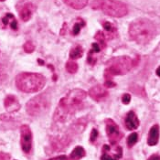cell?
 <instances>
[{
  "label": "cell",
  "mask_w": 160,
  "mask_h": 160,
  "mask_svg": "<svg viewBox=\"0 0 160 160\" xmlns=\"http://www.w3.org/2000/svg\"><path fill=\"white\" fill-rule=\"evenodd\" d=\"M87 93L82 89H73L70 91L65 97L61 99L57 110L55 111L54 119L59 122H64L67 117L73 114L82 105Z\"/></svg>",
  "instance_id": "6da1fadb"
},
{
  "label": "cell",
  "mask_w": 160,
  "mask_h": 160,
  "mask_svg": "<svg viewBox=\"0 0 160 160\" xmlns=\"http://www.w3.org/2000/svg\"><path fill=\"white\" fill-rule=\"evenodd\" d=\"M157 34L155 24L147 18H139L129 26V36L136 43L145 45L150 42Z\"/></svg>",
  "instance_id": "7a4b0ae2"
},
{
  "label": "cell",
  "mask_w": 160,
  "mask_h": 160,
  "mask_svg": "<svg viewBox=\"0 0 160 160\" xmlns=\"http://www.w3.org/2000/svg\"><path fill=\"white\" fill-rule=\"evenodd\" d=\"M46 83V79L43 75L32 72H22L16 78V85L23 92H36L40 91Z\"/></svg>",
  "instance_id": "3957f363"
},
{
  "label": "cell",
  "mask_w": 160,
  "mask_h": 160,
  "mask_svg": "<svg viewBox=\"0 0 160 160\" xmlns=\"http://www.w3.org/2000/svg\"><path fill=\"white\" fill-rule=\"evenodd\" d=\"M135 64H136L135 62L127 56L112 58L106 62L104 77L106 81H108V80H112V76L123 75L127 73Z\"/></svg>",
  "instance_id": "277c9868"
},
{
  "label": "cell",
  "mask_w": 160,
  "mask_h": 160,
  "mask_svg": "<svg viewBox=\"0 0 160 160\" xmlns=\"http://www.w3.org/2000/svg\"><path fill=\"white\" fill-rule=\"evenodd\" d=\"M92 8L96 10L101 9L104 14L113 18H122L128 12L125 4L118 0H94Z\"/></svg>",
  "instance_id": "5b68a950"
},
{
  "label": "cell",
  "mask_w": 160,
  "mask_h": 160,
  "mask_svg": "<svg viewBox=\"0 0 160 160\" xmlns=\"http://www.w3.org/2000/svg\"><path fill=\"white\" fill-rule=\"evenodd\" d=\"M49 105L50 102L48 93H42L28 101L26 105V109L29 115L38 116L48 111Z\"/></svg>",
  "instance_id": "8992f818"
},
{
  "label": "cell",
  "mask_w": 160,
  "mask_h": 160,
  "mask_svg": "<svg viewBox=\"0 0 160 160\" xmlns=\"http://www.w3.org/2000/svg\"><path fill=\"white\" fill-rule=\"evenodd\" d=\"M105 125H106V127H105L106 135L108 136L109 142L112 145L114 146L123 137V135L121 134V132L119 130V126L112 119H106L105 120Z\"/></svg>",
  "instance_id": "52a82bcc"
},
{
  "label": "cell",
  "mask_w": 160,
  "mask_h": 160,
  "mask_svg": "<svg viewBox=\"0 0 160 160\" xmlns=\"http://www.w3.org/2000/svg\"><path fill=\"white\" fill-rule=\"evenodd\" d=\"M20 144L26 154H28L32 148V133L28 125L24 124L20 127Z\"/></svg>",
  "instance_id": "ba28073f"
},
{
  "label": "cell",
  "mask_w": 160,
  "mask_h": 160,
  "mask_svg": "<svg viewBox=\"0 0 160 160\" xmlns=\"http://www.w3.org/2000/svg\"><path fill=\"white\" fill-rule=\"evenodd\" d=\"M123 156V149L121 147L116 146L112 150L110 146L104 145L102 148V155L101 160H119Z\"/></svg>",
  "instance_id": "9c48e42d"
},
{
  "label": "cell",
  "mask_w": 160,
  "mask_h": 160,
  "mask_svg": "<svg viewBox=\"0 0 160 160\" xmlns=\"http://www.w3.org/2000/svg\"><path fill=\"white\" fill-rule=\"evenodd\" d=\"M89 95L91 96V98H92L96 102H100L103 99H105L108 95L107 91L101 85H96V86L92 87L90 89L89 91Z\"/></svg>",
  "instance_id": "30bf717a"
},
{
  "label": "cell",
  "mask_w": 160,
  "mask_h": 160,
  "mask_svg": "<svg viewBox=\"0 0 160 160\" xmlns=\"http://www.w3.org/2000/svg\"><path fill=\"white\" fill-rule=\"evenodd\" d=\"M124 123H125V126L128 130H136L138 128L139 126V120L136 116V114L135 113V112L130 111L127 114H126V117H125V120H124Z\"/></svg>",
  "instance_id": "8fae6325"
},
{
  "label": "cell",
  "mask_w": 160,
  "mask_h": 160,
  "mask_svg": "<svg viewBox=\"0 0 160 160\" xmlns=\"http://www.w3.org/2000/svg\"><path fill=\"white\" fill-rule=\"evenodd\" d=\"M158 140H159V125L155 124L150 128L149 133H148V146H150V147L156 146L158 143Z\"/></svg>",
  "instance_id": "7c38bea8"
},
{
  "label": "cell",
  "mask_w": 160,
  "mask_h": 160,
  "mask_svg": "<svg viewBox=\"0 0 160 160\" xmlns=\"http://www.w3.org/2000/svg\"><path fill=\"white\" fill-rule=\"evenodd\" d=\"M4 105L8 112H16L19 110V108H20V104H19L18 99L14 95H8L5 99Z\"/></svg>",
  "instance_id": "4fadbf2b"
},
{
  "label": "cell",
  "mask_w": 160,
  "mask_h": 160,
  "mask_svg": "<svg viewBox=\"0 0 160 160\" xmlns=\"http://www.w3.org/2000/svg\"><path fill=\"white\" fill-rule=\"evenodd\" d=\"M34 6L31 3H27L21 8L20 11H19V16L20 18L23 21H28L30 19V18L32 17V14L34 12Z\"/></svg>",
  "instance_id": "5bb4252c"
},
{
  "label": "cell",
  "mask_w": 160,
  "mask_h": 160,
  "mask_svg": "<svg viewBox=\"0 0 160 160\" xmlns=\"http://www.w3.org/2000/svg\"><path fill=\"white\" fill-rule=\"evenodd\" d=\"M66 5L74 9H82L88 3V0H62Z\"/></svg>",
  "instance_id": "9a60e30c"
},
{
  "label": "cell",
  "mask_w": 160,
  "mask_h": 160,
  "mask_svg": "<svg viewBox=\"0 0 160 160\" xmlns=\"http://www.w3.org/2000/svg\"><path fill=\"white\" fill-rule=\"evenodd\" d=\"M102 27H103V28H104V30L106 32V34H104L106 39H111L115 36L116 28H114V26L112 23L108 22V21H104V22H102Z\"/></svg>",
  "instance_id": "2e32d148"
},
{
  "label": "cell",
  "mask_w": 160,
  "mask_h": 160,
  "mask_svg": "<svg viewBox=\"0 0 160 160\" xmlns=\"http://www.w3.org/2000/svg\"><path fill=\"white\" fill-rule=\"evenodd\" d=\"M86 153L85 150L82 147H76L72 150V152L71 153L69 159L70 160H80L81 158H82L83 157H85Z\"/></svg>",
  "instance_id": "e0dca14e"
},
{
  "label": "cell",
  "mask_w": 160,
  "mask_h": 160,
  "mask_svg": "<svg viewBox=\"0 0 160 160\" xmlns=\"http://www.w3.org/2000/svg\"><path fill=\"white\" fill-rule=\"evenodd\" d=\"M2 22H3V24L5 25V26H7V25H10V28L14 29V30H17L18 29V22H17V20H16V18H15V17L13 16L12 14H9V13H8L3 18H2Z\"/></svg>",
  "instance_id": "ac0fdd59"
},
{
  "label": "cell",
  "mask_w": 160,
  "mask_h": 160,
  "mask_svg": "<svg viewBox=\"0 0 160 160\" xmlns=\"http://www.w3.org/2000/svg\"><path fill=\"white\" fill-rule=\"evenodd\" d=\"M82 55H83V49L82 48V46H80V45H77V46L73 47L70 51V58L72 60L80 59L82 57Z\"/></svg>",
  "instance_id": "d6986e66"
},
{
  "label": "cell",
  "mask_w": 160,
  "mask_h": 160,
  "mask_svg": "<svg viewBox=\"0 0 160 160\" xmlns=\"http://www.w3.org/2000/svg\"><path fill=\"white\" fill-rule=\"evenodd\" d=\"M94 38L97 40V43L99 44L101 49H103L106 47V38L102 31H98L94 36Z\"/></svg>",
  "instance_id": "ffe728a7"
},
{
  "label": "cell",
  "mask_w": 160,
  "mask_h": 160,
  "mask_svg": "<svg viewBox=\"0 0 160 160\" xmlns=\"http://www.w3.org/2000/svg\"><path fill=\"white\" fill-rule=\"evenodd\" d=\"M85 26V22L82 19V18H78V21L74 24L73 28H72V35L76 36L80 33L82 28H83Z\"/></svg>",
  "instance_id": "44dd1931"
},
{
  "label": "cell",
  "mask_w": 160,
  "mask_h": 160,
  "mask_svg": "<svg viewBox=\"0 0 160 160\" xmlns=\"http://www.w3.org/2000/svg\"><path fill=\"white\" fill-rule=\"evenodd\" d=\"M138 141V135L137 133H132L130 136L127 137V147L128 148H133L136 144V142Z\"/></svg>",
  "instance_id": "7402d4cb"
},
{
  "label": "cell",
  "mask_w": 160,
  "mask_h": 160,
  "mask_svg": "<svg viewBox=\"0 0 160 160\" xmlns=\"http://www.w3.org/2000/svg\"><path fill=\"white\" fill-rule=\"evenodd\" d=\"M66 70L70 73H75L78 71V64L75 62L70 61V62H67V64H66Z\"/></svg>",
  "instance_id": "603a6c76"
},
{
  "label": "cell",
  "mask_w": 160,
  "mask_h": 160,
  "mask_svg": "<svg viewBox=\"0 0 160 160\" xmlns=\"http://www.w3.org/2000/svg\"><path fill=\"white\" fill-rule=\"evenodd\" d=\"M23 49H24L25 52H27V53H31V52L34 51L35 46L33 45V43H32L31 41H27L24 44V46H23Z\"/></svg>",
  "instance_id": "cb8c5ba5"
},
{
  "label": "cell",
  "mask_w": 160,
  "mask_h": 160,
  "mask_svg": "<svg viewBox=\"0 0 160 160\" xmlns=\"http://www.w3.org/2000/svg\"><path fill=\"white\" fill-rule=\"evenodd\" d=\"M93 51L91 49L90 50V52H89V54H88V59H87V62L90 64V65H94L95 63H96V58L93 56Z\"/></svg>",
  "instance_id": "d4e9b609"
},
{
  "label": "cell",
  "mask_w": 160,
  "mask_h": 160,
  "mask_svg": "<svg viewBox=\"0 0 160 160\" xmlns=\"http://www.w3.org/2000/svg\"><path fill=\"white\" fill-rule=\"evenodd\" d=\"M98 131L95 129V128H93L92 130V132H91V136H90V141H91V143H94L95 142V140L97 139V137H98Z\"/></svg>",
  "instance_id": "484cf974"
},
{
  "label": "cell",
  "mask_w": 160,
  "mask_h": 160,
  "mask_svg": "<svg viewBox=\"0 0 160 160\" xmlns=\"http://www.w3.org/2000/svg\"><path fill=\"white\" fill-rule=\"evenodd\" d=\"M130 101H131V96H130V94H128V93L123 94V97H122V102H123V104H128V103L130 102Z\"/></svg>",
  "instance_id": "4316f807"
},
{
  "label": "cell",
  "mask_w": 160,
  "mask_h": 160,
  "mask_svg": "<svg viewBox=\"0 0 160 160\" xmlns=\"http://www.w3.org/2000/svg\"><path fill=\"white\" fill-rule=\"evenodd\" d=\"M92 50L94 52V53H97V52H100L101 51V48L99 46V44L97 42H94L92 44Z\"/></svg>",
  "instance_id": "83f0119b"
},
{
  "label": "cell",
  "mask_w": 160,
  "mask_h": 160,
  "mask_svg": "<svg viewBox=\"0 0 160 160\" xmlns=\"http://www.w3.org/2000/svg\"><path fill=\"white\" fill-rule=\"evenodd\" d=\"M0 160H10V156L7 153H0Z\"/></svg>",
  "instance_id": "f1b7e54d"
},
{
  "label": "cell",
  "mask_w": 160,
  "mask_h": 160,
  "mask_svg": "<svg viewBox=\"0 0 160 160\" xmlns=\"http://www.w3.org/2000/svg\"><path fill=\"white\" fill-rule=\"evenodd\" d=\"M104 86L107 87V88H112V87L115 86V83H114L113 82H112V80H108V81L105 82Z\"/></svg>",
  "instance_id": "f546056e"
},
{
  "label": "cell",
  "mask_w": 160,
  "mask_h": 160,
  "mask_svg": "<svg viewBox=\"0 0 160 160\" xmlns=\"http://www.w3.org/2000/svg\"><path fill=\"white\" fill-rule=\"evenodd\" d=\"M49 160H68V158L66 156H59V157H56V158H50Z\"/></svg>",
  "instance_id": "4dcf8cb0"
},
{
  "label": "cell",
  "mask_w": 160,
  "mask_h": 160,
  "mask_svg": "<svg viewBox=\"0 0 160 160\" xmlns=\"http://www.w3.org/2000/svg\"><path fill=\"white\" fill-rule=\"evenodd\" d=\"M148 160H160L159 155H152Z\"/></svg>",
  "instance_id": "1f68e13d"
},
{
  "label": "cell",
  "mask_w": 160,
  "mask_h": 160,
  "mask_svg": "<svg viewBox=\"0 0 160 160\" xmlns=\"http://www.w3.org/2000/svg\"><path fill=\"white\" fill-rule=\"evenodd\" d=\"M157 75L160 77V67H158V68L157 69Z\"/></svg>",
  "instance_id": "d6a6232c"
},
{
  "label": "cell",
  "mask_w": 160,
  "mask_h": 160,
  "mask_svg": "<svg viewBox=\"0 0 160 160\" xmlns=\"http://www.w3.org/2000/svg\"><path fill=\"white\" fill-rule=\"evenodd\" d=\"M38 62H39V64H40V65H44V62H43V61H41V60H39V59H38Z\"/></svg>",
  "instance_id": "836d02e7"
},
{
  "label": "cell",
  "mask_w": 160,
  "mask_h": 160,
  "mask_svg": "<svg viewBox=\"0 0 160 160\" xmlns=\"http://www.w3.org/2000/svg\"><path fill=\"white\" fill-rule=\"evenodd\" d=\"M0 1H5V0H0Z\"/></svg>",
  "instance_id": "e575fe53"
},
{
  "label": "cell",
  "mask_w": 160,
  "mask_h": 160,
  "mask_svg": "<svg viewBox=\"0 0 160 160\" xmlns=\"http://www.w3.org/2000/svg\"><path fill=\"white\" fill-rule=\"evenodd\" d=\"M126 160H132V159H126Z\"/></svg>",
  "instance_id": "d590c367"
}]
</instances>
